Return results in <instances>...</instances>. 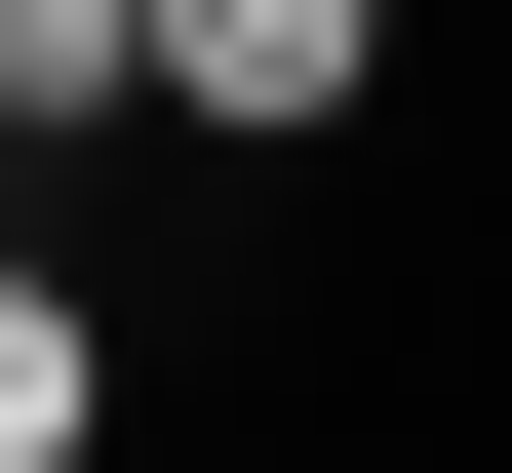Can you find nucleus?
<instances>
[{"instance_id":"nucleus-1","label":"nucleus","mask_w":512,"mask_h":473,"mask_svg":"<svg viewBox=\"0 0 512 473\" xmlns=\"http://www.w3.org/2000/svg\"><path fill=\"white\" fill-rule=\"evenodd\" d=\"M158 119L197 158H355L394 119V0H158Z\"/></svg>"},{"instance_id":"nucleus-2","label":"nucleus","mask_w":512,"mask_h":473,"mask_svg":"<svg viewBox=\"0 0 512 473\" xmlns=\"http://www.w3.org/2000/svg\"><path fill=\"white\" fill-rule=\"evenodd\" d=\"M79 434H119V316H79V276L0 237V473H79Z\"/></svg>"},{"instance_id":"nucleus-4","label":"nucleus","mask_w":512,"mask_h":473,"mask_svg":"<svg viewBox=\"0 0 512 473\" xmlns=\"http://www.w3.org/2000/svg\"><path fill=\"white\" fill-rule=\"evenodd\" d=\"M0 237H40V119H0Z\"/></svg>"},{"instance_id":"nucleus-3","label":"nucleus","mask_w":512,"mask_h":473,"mask_svg":"<svg viewBox=\"0 0 512 473\" xmlns=\"http://www.w3.org/2000/svg\"><path fill=\"white\" fill-rule=\"evenodd\" d=\"M0 119H40V158H79V119H158V0H0Z\"/></svg>"}]
</instances>
